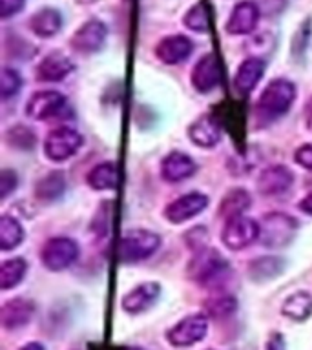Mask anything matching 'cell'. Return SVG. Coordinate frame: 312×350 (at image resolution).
<instances>
[{"label":"cell","mask_w":312,"mask_h":350,"mask_svg":"<svg viewBox=\"0 0 312 350\" xmlns=\"http://www.w3.org/2000/svg\"><path fill=\"white\" fill-rule=\"evenodd\" d=\"M296 230L298 223L294 217L281 212L267 213L259 224V239L267 248H285L294 239Z\"/></svg>","instance_id":"3"},{"label":"cell","mask_w":312,"mask_h":350,"mask_svg":"<svg viewBox=\"0 0 312 350\" xmlns=\"http://www.w3.org/2000/svg\"><path fill=\"white\" fill-rule=\"evenodd\" d=\"M81 146V133L73 130V128H68V126H60V128H55L53 131H49V135L46 137L44 153H46V157L49 161L62 163L66 159L73 157Z\"/></svg>","instance_id":"5"},{"label":"cell","mask_w":312,"mask_h":350,"mask_svg":"<svg viewBox=\"0 0 312 350\" xmlns=\"http://www.w3.org/2000/svg\"><path fill=\"white\" fill-rule=\"evenodd\" d=\"M267 350H287L281 334H272L270 336V339L267 341Z\"/></svg>","instance_id":"38"},{"label":"cell","mask_w":312,"mask_h":350,"mask_svg":"<svg viewBox=\"0 0 312 350\" xmlns=\"http://www.w3.org/2000/svg\"><path fill=\"white\" fill-rule=\"evenodd\" d=\"M22 88V77L21 73L13 68H4L2 77H0V95L2 98L15 97L16 93L21 92Z\"/></svg>","instance_id":"33"},{"label":"cell","mask_w":312,"mask_h":350,"mask_svg":"<svg viewBox=\"0 0 312 350\" xmlns=\"http://www.w3.org/2000/svg\"><path fill=\"white\" fill-rule=\"evenodd\" d=\"M285 2L287 0H259L257 8L265 15H276V13H281V10L285 8Z\"/></svg>","instance_id":"37"},{"label":"cell","mask_w":312,"mask_h":350,"mask_svg":"<svg viewBox=\"0 0 312 350\" xmlns=\"http://www.w3.org/2000/svg\"><path fill=\"white\" fill-rule=\"evenodd\" d=\"M252 197L245 188H234L223 197V201L219 204V215L226 221L235 217H241L246 208L250 206Z\"/></svg>","instance_id":"24"},{"label":"cell","mask_w":312,"mask_h":350,"mask_svg":"<svg viewBox=\"0 0 312 350\" xmlns=\"http://www.w3.org/2000/svg\"><path fill=\"white\" fill-rule=\"evenodd\" d=\"M73 62L62 51H51L37 66V79L40 82H59L73 71Z\"/></svg>","instance_id":"17"},{"label":"cell","mask_w":312,"mask_h":350,"mask_svg":"<svg viewBox=\"0 0 312 350\" xmlns=\"http://www.w3.org/2000/svg\"><path fill=\"white\" fill-rule=\"evenodd\" d=\"M106 37H108V27H106V24L97 21V18H92V21L84 22L73 33L70 44L77 53L92 55L97 53L99 49L103 48L104 42H106Z\"/></svg>","instance_id":"8"},{"label":"cell","mask_w":312,"mask_h":350,"mask_svg":"<svg viewBox=\"0 0 312 350\" xmlns=\"http://www.w3.org/2000/svg\"><path fill=\"white\" fill-rule=\"evenodd\" d=\"M26 5V0H0V16L10 18V16L21 13Z\"/></svg>","instance_id":"35"},{"label":"cell","mask_w":312,"mask_h":350,"mask_svg":"<svg viewBox=\"0 0 312 350\" xmlns=\"http://www.w3.org/2000/svg\"><path fill=\"white\" fill-rule=\"evenodd\" d=\"M207 306V312L212 317H226L230 316L232 312H235V306H237V301L232 295H216L212 299H208L205 303Z\"/></svg>","instance_id":"32"},{"label":"cell","mask_w":312,"mask_h":350,"mask_svg":"<svg viewBox=\"0 0 312 350\" xmlns=\"http://www.w3.org/2000/svg\"><path fill=\"white\" fill-rule=\"evenodd\" d=\"M223 243L230 250H243L259 237V224L250 217H235L226 221L223 228Z\"/></svg>","instance_id":"9"},{"label":"cell","mask_w":312,"mask_h":350,"mask_svg":"<svg viewBox=\"0 0 312 350\" xmlns=\"http://www.w3.org/2000/svg\"><path fill=\"white\" fill-rule=\"evenodd\" d=\"M263 73H265V60L261 57H250L245 59L239 64L235 71L234 86L241 95L250 93L257 86V82L261 81Z\"/></svg>","instance_id":"21"},{"label":"cell","mask_w":312,"mask_h":350,"mask_svg":"<svg viewBox=\"0 0 312 350\" xmlns=\"http://www.w3.org/2000/svg\"><path fill=\"white\" fill-rule=\"evenodd\" d=\"M300 208H301V212H305V213H309V215H312V193H309V196L301 199Z\"/></svg>","instance_id":"39"},{"label":"cell","mask_w":312,"mask_h":350,"mask_svg":"<svg viewBox=\"0 0 312 350\" xmlns=\"http://www.w3.org/2000/svg\"><path fill=\"white\" fill-rule=\"evenodd\" d=\"M79 257V245L70 237H53L42 246L40 259L51 272H60L71 267Z\"/></svg>","instance_id":"6"},{"label":"cell","mask_w":312,"mask_h":350,"mask_svg":"<svg viewBox=\"0 0 312 350\" xmlns=\"http://www.w3.org/2000/svg\"><path fill=\"white\" fill-rule=\"evenodd\" d=\"M183 22H185V26L188 27V29H192V31H196V33L208 31V26H210V24H208L207 5L203 4V2H197V4L192 5L190 10L186 11Z\"/></svg>","instance_id":"30"},{"label":"cell","mask_w":312,"mask_h":350,"mask_svg":"<svg viewBox=\"0 0 312 350\" xmlns=\"http://www.w3.org/2000/svg\"><path fill=\"white\" fill-rule=\"evenodd\" d=\"M292 183H294V174L287 166L274 164L261 172L257 179V190L265 196H279L289 190Z\"/></svg>","instance_id":"16"},{"label":"cell","mask_w":312,"mask_h":350,"mask_svg":"<svg viewBox=\"0 0 312 350\" xmlns=\"http://www.w3.org/2000/svg\"><path fill=\"white\" fill-rule=\"evenodd\" d=\"M33 314H35L33 301L26 299V297H15V299L4 303L2 312H0V321L5 330H18L31 321Z\"/></svg>","instance_id":"15"},{"label":"cell","mask_w":312,"mask_h":350,"mask_svg":"<svg viewBox=\"0 0 312 350\" xmlns=\"http://www.w3.org/2000/svg\"><path fill=\"white\" fill-rule=\"evenodd\" d=\"M296 163L307 170H312V144H303L296 150Z\"/></svg>","instance_id":"36"},{"label":"cell","mask_w":312,"mask_h":350,"mask_svg":"<svg viewBox=\"0 0 312 350\" xmlns=\"http://www.w3.org/2000/svg\"><path fill=\"white\" fill-rule=\"evenodd\" d=\"M18 185V177L13 170H2L0 172V199H5Z\"/></svg>","instance_id":"34"},{"label":"cell","mask_w":312,"mask_h":350,"mask_svg":"<svg viewBox=\"0 0 312 350\" xmlns=\"http://www.w3.org/2000/svg\"><path fill=\"white\" fill-rule=\"evenodd\" d=\"M285 270V259L276 256H265L257 257L248 265V278L254 283H265V281H272L278 275H281Z\"/></svg>","instance_id":"23"},{"label":"cell","mask_w":312,"mask_h":350,"mask_svg":"<svg viewBox=\"0 0 312 350\" xmlns=\"http://www.w3.org/2000/svg\"><path fill=\"white\" fill-rule=\"evenodd\" d=\"M120 350H141V349H135V347H126V349H120Z\"/></svg>","instance_id":"42"},{"label":"cell","mask_w":312,"mask_h":350,"mask_svg":"<svg viewBox=\"0 0 312 350\" xmlns=\"http://www.w3.org/2000/svg\"><path fill=\"white\" fill-rule=\"evenodd\" d=\"M5 141L10 142L13 148H18V150H31L35 146V142H37V137H35L31 128L18 124L10 128V131L5 133Z\"/></svg>","instance_id":"31"},{"label":"cell","mask_w":312,"mask_h":350,"mask_svg":"<svg viewBox=\"0 0 312 350\" xmlns=\"http://www.w3.org/2000/svg\"><path fill=\"white\" fill-rule=\"evenodd\" d=\"M117 175L114 163H101L88 174L86 183L93 190H112L117 185Z\"/></svg>","instance_id":"28"},{"label":"cell","mask_w":312,"mask_h":350,"mask_svg":"<svg viewBox=\"0 0 312 350\" xmlns=\"http://www.w3.org/2000/svg\"><path fill=\"white\" fill-rule=\"evenodd\" d=\"M259 16H261V11H259L256 2L243 0L239 4H235L224 29L229 35H248L256 29Z\"/></svg>","instance_id":"11"},{"label":"cell","mask_w":312,"mask_h":350,"mask_svg":"<svg viewBox=\"0 0 312 350\" xmlns=\"http://www.w3.org/2000/svg\"><path fill=\"white\" fill-rule=\"evenodd\" d=\"M159 294L161 286L157 283H142L122 297V308L128 314H141L157 301Z\"/></svg>","instance_id":"20"},{"label":"cell","mask_w":312,"mask_h":350,"mask_svg":"<svg viewBox=\"0 0 312 350\" xmlns=\"http://www.w3.org/2000/svg\"><path fill=\"white\" fill-rule=\"evenodd\" d=\"M229 270V262L213 248H201L188 262V278L199 284H216L224 278Z\"/></svg>","instance_id":"2"},{"label":"cell","mask_w":312,"mask_h":350,"mask_svg":"<svg viewBox=\"0 0 312 350\" xmlns=\"http://www.w3.org/2000/svg\"><path fill=\"white\" fill-rule=\"evenodd\" d=\"M296 100V86L287 79H274L268 82L257 100V109L265 117L276 119L292 108Z\"/></svg>","instance_id":"1"},{"label":"cell","mask_w":312,"mask_h":350,"mask_svg":"<svg viewBox=\"0 0 312 350\" xmlns=\"http://www.w3.org/2000/svg\"><path fill=\"white\" fill-rule=\"evenodd\" d=\"M194 51V42L185 35H168L155 46V55L164 64H181Z\"/></svg>","instance_id":"14"},{"label":"cell","mask_w":312,"mask_h":350,"mask_svg":"<svg viewBox=\"0 0 312 350\" xmlns=\"http://www.w3.org/2000/svg\"><path fill=\"white\" fill-rule=\"evenodd\" d=\"M66 106V97L62 93L53 92V90H46V92H37L31 95V98L27 100L26 113L31 119L42 120L55 117L60 109Z\"/></svg>","instance_id":"13"},{"label":"cell","mask_w":312,"mask_h":350,"mask_svg":"<svg viewBox=\"0 0 312 350\" xmlns=\"http://www.w3.org/2000/svg\"><path fill=\"white\" fill-rule=\"evenodd\" d=\"M196 161L183 152H172L163 159L161 174L163 179L168 183H181L196 174Z\"/></svg>","instance_id":"19"},{"label":"cell","mask_w":312,"mask_h":350,"mask_svg":"<svg viewBox=\"0 0 312 350\" xmlns=\"http://www.w3.org/2000/svg\"><path fill=\"white\" fill-rule=\"evenodd\" d=\"M64 190L66 180L60 172H51V174L44 175L35 186V193L40 201H57L64 193Z\"/></svg>","instance_id":"26"},{"label":"cell","mask_w":312,"mask_h":350,"mask_svg":"<svg viewBox=\"0 0 312 350\" xmlns=\"http://www.w3.org/2000/svg\"><path fill=\"white\" fill-rule=\"evenodd\" d=\"M26 270L27 265L22 257L8 259V261L2 262V267H0V288H15L16 284L21 283L24 275H26Z\"/></svg>","instance_id":"29"},{"label":"cell","mask_w":312,"mask_h":350,"mask_svg":"<svg viewBox=\"0 0 312 350\" xmlns=\"http://www.w3.org/2000/svg\"><path fill=\"white\" fill-rule=\"evenodd\" d=\"M221 131L223 126L219 119H216L213 115H201L188 128V137L196 146L213 148L221 141Z\"/></svg>","instance_id":"18"},{"label":"cell","mask_w":312,"mask_h":350,"mask_svg":"<svg viewBox=\"0 0 312 350\" xmlns=\"http://www.w3.org/2000/svg\"><path fill=\"white\" fill-rule=\"evenodd\" d=\"M24 239V228L16 219L10 215L0 217V250L10 252L15 246H18Z\"/></svg>","instance_id":"27"},{"label":"cell","mask_w":312,"mask_h":350,"mask_svg":"<svg viewBox=\"0 0 312 350\" xmlns=\"http://www.w3.org/2000/svg\"><path fill=\"white\" fill-rule=\"evenodd\" d=\"M208 332V319L203 314H194V316L185 317L183 321L170 328L166 332V339L172 347H192L205 339Z\"/></svg>","instance_id":"7"},{"label":"cell","mask_w":312,"mask_h":350,"mask_svg":"<svg viewBox=\"0 0 312 350\" xmlns=\"http://www.w3.org/2000/svg\"><path fill=\"white\" fill-rule=\"evenodd\" d=\"M21 350H46V349H44L40 343H27V345H24Z\"/></svg>","instance_id":"40"},{"label":"cell","mask_w":312,"mask_h":350,"mask_svg":"<svg viewBox=\"0 0 312 350\" xmlns=\"http://www.w3.org/2000/svg\"><path fill=\"white\" fill-rule=\"evenodd\" d=\"M208 206V197L205 193H186V196L175 199L170 202L166 210H164V217L168 219L170 223L179 224L185 223L188 219L196 217Z\"/></svg>","instance_id":"10"},{"label":"cell","mask_w":312,"mask_h":350,"mask_svg":"<svg viewBox=\"0 0 312 350\" xmlns=\"http://www.w3.org/2000/svg\"><path fill=\"white\" fill-rule=\"evenodd\" d=\"M159 246H161V237L157 234L148 232V230H130L120 239L119 257L120 261L130 265V262L148 259Z\"/></svg>","instance_id":"4"},{"label":"cell","mask_w":312,"mask_h":350,"mask_svg":"<svg viewBox=\"0 0 312 350\" xmlns=\"http://www.w3.org/2000/svg\"><path fill=\"white\" fill-rule=\"evenodd\" d=\"M60 27H62V15L53 8H42L35 11L29 18V29L40 38L53 37L60 31Z\"/></svg>","instance_id":"22"},{"label":"cell","mask_w":312,"mask_h":350,"mask_svg":"<svg viewBox=\"0 0 312 350\" xmlns=\"http://www.w3.org/2000/svg\"><path fill=\"white\" fill-rule=\"evenodd\" d=\"M221 82V68L213 53L203 55L192 70V86L199 93L212 92Z\"/></svg>","instance_id":"12"},{"label":"cell","mask_w":312,"mask_h":350,"mask_svg":"<svg viewBox=\"0 0 312 350\" xmlns=\"http://www.w3.org/2000/svg\"><path fill=\"white\" fill-rule=\"evenodd\" d=\"M281 310L294 321H305L312 316V295L309 292H296L287 297Z\"/></svg>","instance_id":"25"},{"label":"cell","mask_w":312,"mask_h":350,"mask_svg":"<svg viewBox=\"0 0 312 350\" xmlns=\"http://www.w3.org/2000/svg\"><path fill=\"white\" fill-rule=\"evenodd\" d=\"M79 4H93V2H99V0H77Z\"/></svg>","instance_id":"41"}]
</instances>
